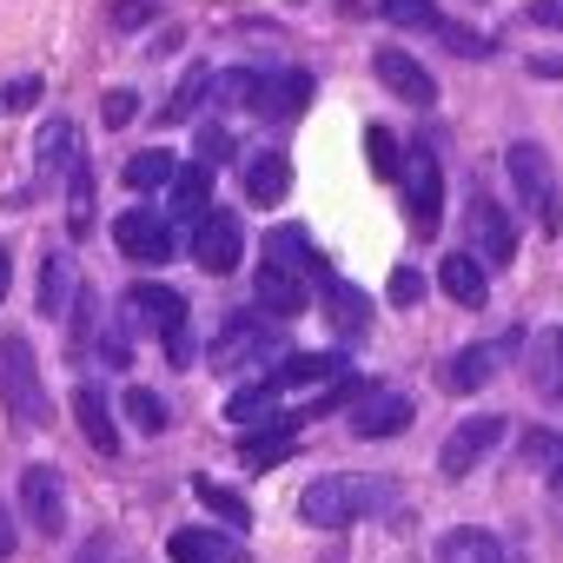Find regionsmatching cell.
Masks as SVG:
<instances>
[{
  "label": "cell",
  "instance_id": "30",
  "mask_svg": "<svg viewBox=\"0 0 563 563\" xmlns=\"http://www.w3.org/2000/svg\"><path fill=\"white\" fill-rule=\"evenodd\" d=\"M67 206H74V212H67V232L87 239V232H93V166H87V153H80L74 173H67Z\"/></svg>",
  "mask_w": 563,
  "mask_h": 563
},
{
  "label": "cell",
  "instance_id": "47",
  "mask_svg": "<svg viewBox=\"0 0 563 563\" xmlns=\"http://www.w3.org/2000/svg\"><path fill=\"white\" fill-rule=\"evenodd\" d=\"M550 490H556V497H563V471H556V477H550Z\"/></svg>",
  "mask_w": 563,
  "mask_h": 563
},
{
  "label": "cell",
  "instance_id": "40",
  "mask_svg": "<svg viewBox=\"0 0 563 563\" xmlns=\"http://www.w3.org/2000/svg\"><path fill=\"white\" fill-rule=\"evenodd\" d=\"M225 159H232V133H225V126H206V133H199V166L212 173V166H225Z\"/></svg>",
  "mask_w": 563,
  "mask_h": 563
},
{
  "label": "cell",
  "instance_id": "46",
  "mask_svg": "<svg viewBox=\"0 0 563 563\" xmlns=\"http://www.w3.org/2000/svg\"><path fill=\"white\" fill-rule=\"evenodd\" d=\"M8 278H14V252L0 245V299H8Z\"/></svg>",
  "mask_w": 563,
  "mask_h": 563
},
{
  "label": "cell",
  "instance_id": "24",
  "mask_svg": "<svg viewBox=\"0 0 563 563\" xmlns=\"http://www.w3.org/2000/svg\"><path fill=\"white\" fill-rule=\"evenodd\" d=\"M438 286H444L457 306H471V312H477V306L490 299V265H484V258H471V252H451V258L438 265Z\"/></svg>",
  "mask_w": 563,
  "mask_h": 563
},
{
  "label": "cell",
  "instance_id": "32",
  "mask_svg": "<svg viewBox=\"0 0 563 563\" xmlns=\"http://www.w3.org/2000/svg\"><path fill=\"white\" fill-rule=\"evenodd\" d=\"M378 14H385L391 27H411V34H444V27H451L431 0H378Z\"/></svg>",
  "mask_w": 563,
  "mask_h": 563
},
{
  "label": "cell",
  "instance_id": "28",
  "mask_svg": "<svg viewBox=\"0 0 563 563\" xmlns=\"http://www.w3.org/2000/svg\"><path fill=\"white\" fill-rule=\"evenodd\" d=\"M120 179H126L133 192H153V186H173V179H179V159H173L166 146H146V153H133V159L120 166Z\"/></svg>",
  "mask_w": 563,
  "mask_h": 563
},
{
  "label": "cell",
  "instance_id": "31",
  "mask_svg": "<svg viewBox=\"0 0 563 563\" xmlns=\"http://www.w3.org/2000/svg\"><path fill=\"white\" fill-rule=\"evenodd\" d=\"M120 411H126V424H140L146 438H166V431H173V411H166V398H159V391H146V385H133V391L120 398Z\"/></svg>",
  "mask_w": 563,
  "mask_h": 563
},
{
  "label": "cell",
  "instance_id": "34",
  "mask_svg": "<svg viewBox=\"0 0 563 563\" xmlns=\"http://www.w3.org/2000/svg\"><path fill=\"white\" fill-rule=\"evenodd\" d=\"M67 292H74V265H67V252H47V265H41V312L60 319Z\"/></svg>",
  "mask_w": 563,
  "mask_h": 563
},
{
  "label": "cell",
  "instance_id": "3",
  "mask_svg": "<svg viewBox=\"0 0 563 563\" xmlns=\"http://www.w3.org/2000/svg\"><path fill=\"white\" fill-rule=\"evenodd\" d=\"M0 405H8V424L14 431H47L54 424V405H47L41 358H34V339L27 332L0 339Z\"/></svg>",
  "mask_w": 563,
  "mask_h": 563
},
{
  "label": "cell",
  "instance_id": "37",
  "mask_svg": "<svg viewBox=\"0 0 563 563\" xmlns=\"http://www.w3.org/2000/svg\"><path fill=\"white\" fill-rule=\"evenodd\" d=\"M41 93H47V80H41V74H14V80H0V120L21 113V107H41Z\"/></svg>",
  "mask_w": 563,
  "mask_h": 563
},
{
  "label": "cell",
  "instance_id": "33",
  "mask_svg": "<svg viewBox=\"0 0 563 563\" xmlns=\"http://www.w3.org/2000/svg\"><path fill=\"white\" fill-rule=\"evenodd\" d=\"M212 87H219V74H206V67H192V74H186V80L173 87V107H159V120H166V126H179V120H192V113H199V100H206Z\"/></svg>",
  "mask_w": 563,
  "mask_h": 563
},
{
  "label": "cell",
  "instance_id": "45",
  "mask_svg": "<svg viewBox=\"0 0 563 563\" xmlns=\"http://www.w3.org/2000/svg\"><path fill=\"white\" fill-rule=\"evenodd\" d=\"M14 543H21V537H14V517H8V504H0V563L14 556Z\"/></svg>",
  "mask_w": 563,
  "mask_h": 563
},
{
  "label": "cell",
  "instance_id": "19",
  "mask_svg": "<svg viewBox=\"0 0 563 563\" xmlns=\"http://www.w3.org/2000/svg\"><path fill=\"white\" fill-rule=\"evenodd\" d=\"M74 424H80V438H87L100 457H113V451H120V431H113V405H107V391H100L93 378H80V391H74Z\"/></svg>",
  "mask_w": 563,
  "mask_h": 563
},
{
  "label": "cell",
  "instance_id": "14",
  "mask_svg": "<svg viewBox=\"0 0 563 563\" xmlns=\"http://www.w3.org/2000/svg\"><path fill=\"white\" fill-rule=\"evenodd\" d=\"M517 345H523V332H504V339H490V345H464V352L444 365V391H457V398L484 391V385L497 378V365H504Z\"/></svg>",
  "mask_w": 563,
  "mask_h": 563
},
{
  "label": "cell",
  "instance_id": "7",
  "mask_svg": "<svg viewBox=\"0 0 563 563\" xmlns=\"http://www.w3.org/2000/svg\"><path fill=\"white\" fill-rule=\"evenodd\" d=\"M405 212H411V232H438L444 225V166L431 146H411L405 153Z\"/></svg>",
  "mask_w": 563,
  "mask_h": 563
},
{
  "label": "cell",
  "instance_id": "8",
  "mask_svg": "<svg viewBox=\"0 0 563 563\" xmlns=\"http://www.w3.org/2000/svg\"><path fill=\"white\" fill-rule=\"evenodd\" d=\"M504 431H510V418H497V411H477V418H464V424H451V438H444V451H438V471L457 484V477H471L497 444H504Z\"/></svg>",
  "mask_w": 563,
  "mask_h": 563
},
{
  "label": "cell",
  "instance_id": "2",
  "mask_svg": "<svg viewBox=\"0 0 563 563\" xmlns=\"http://www.w3.org/2000/svg\"><path fill=\"white\" fill-rule=\"evenodd\" d=\"M391 484L385 477H312L306 490H299V517L312 523V530H345V523H358V517H372V510H391Z\"/></svg>",
  "mask_w": 563,
  "mask_h": 563
},
{
  "label": "cell",
  "instance_id": "10",
  "mask_svg": "<svg viewBox=\"0 0 563 563\" xmlns=\"http://www.w3.org/2000/svg\"><path fill=\"white\" fill-rule=\"evenodd\" d=\"M464 232H471V258L484 252V265H510L517 258V225H510V212L477 186L471 192V206H464Z\"/></svg>",
  "mask_w": 563,
  "mask_h": 563
},
{
  "label": "cell",
  "instance_id": "44",
  "mask_svg": "<svg viewBox=\"0 0 563 563\" xmlns=\"http://www.w3.org/2000/svg\"><path fill=\"white\" fill-rule=\"evenodd\" d=\"M530 74H543V80H563V54H530Z\"/></svg>",
  "mask_w": 563,
  "mask_h": 563
},
{
  "label": "cell",
  "instance_id": "42",
  "mask_svg": "<svg viewBox=\"0 0 563 563\" xmlns=\"http://www.w3.org/2000/svg\"><path fill=\"white\" fill-rule=\"evenodd\" d=\"M146 21H159V0H126V8L113 14V27H126V34H133V27H146Z\"/></svg>",
  "mask_w": 563,
  "mask_h": 563
},
{
  "label": "cell",
  "instance_id": "25",
  "mask_svg": "<svg viewBox=\"0 0 563 563\" xmlns=\"http://www.w3.org/2000/svg\"><path fill=\"white\" fill-rule=\"evenodd\" d=\"M438 563H510V550H504L490 530L457 523V530H444V537H438Z\"/></svg>",
  "mask_w": 563,
  "mask_h": 563
},
{
  "label": "cell",
  "instance_id": "5",
  "mask_svg": "<svg viewBox=\"0 0 563 563\" xmlns=\"http://www.w3.org/2000/svg\"><path fill=\"white\" fill-rule=\"evenodd\" d=\"M272 352H278V319H265V312H225L219 319V339L206 345L212 372H225V378L272 365Z\"/></svg>",
  "mask_w": 563,
  "mask_h": 563
},
{
  "label": "cell",
  "instance_id": "17",
  "mask_svg": "<svg viewBox=\"0 0 563 563\" xmlns=\"http://www.w3.org/2000/svg\"><path fill=\"white\" fill-rule=\"evenodd\" d=\"M418 411H411V398L405 391H365L358 405H352V438H398L405 424H411Z\"/></svg>",
  "mask_w": 563,
  "mask_h": 563
},
{
  "label": "cell",
  "instance_id": "39",
  "mask_svg": "<svg viewBox=\"0 0 563 563\" xmlns=\"http://www.w3.org/2000/svg\"><path fill=\"white\" fill-rule=\"evenodd\" d=\"M133 113H140V93H126V87H113L107 100H100V120L120 133V126H133Z\"/></svg>",
  "mask_w": 563,
  "mask_h": 563
},
{
  "label": "cell",
  "instance_id": "29",
  "mask_svg": "<svg viewBox=\"0 0 563 563\" xmlns=\"http://www.w3.org/2000/svg\"><path fill=\"white\" fill-rule=\"evenodd\" d=\"M192 497H199V504H206L225 530H245V523H252V504H245L239 490H225L219 477H192Z\"/></svg>",
  "mask_w": 563,
  "mask_h": 563
},
{
  "label": "cell",
  "instance_id": "21",
  "mask_svg": "<svg viewBox=\"0 0 563 563\" xmlns=\"http://www.w3.org/2000/svg\"><path fill=\"white\" fill-rule=\"evenodd\" d=\"M292 192V159L278 153V146H265V153H245V199L252 206H278Z\"/></svg>",
  "mask_w": 563,
  "mask_h": 563
},
{
  "label": "cell",
  "instance_id": "12",
  "mask_svg": "<svg viewBox=\"0 0 563 563\" xmlns=\"http://www.w3.org/2000/svg\"><path fill=\"white\" fill-rule=\"evenodd\" d=\"M239 258H245V225L212 206V212L192 225V265H206L212 278H225V272H239Z\"/></svg>",
  "mask_w": 563,
  "mask_h": 563
},
{
  "label": "cell",
  "instance_id": "27",
  "mask_svg": "<svg viewBox=\"0 0 563 563\" xmlns=\"http://www.w3.org/2000/svg\"><path fill=\"white\" fill-rule=\"evenodd\" d=\"M299 444V418H286V424H265V431H245L239 438V457L252 464V471H265V464H278V457H286Z\"/></svg>",
  "mask_w": 563,
  "mask_h": 563
},
{
  "label": "cell",
  "instance_id": "9",
  "mask_svg": "<svg viewBox=\"0 0 563 563\" xmlns=\"http://www.w3.org/2000/svg\"><path fill=\"white\" fill-rule=\"evenodd\" d=\"M113 245L126 265H166L173 258V212H153V206H133L113 219Z\"/></svg>",
  "mask_w": 563,
  "mask_h": 563
},
{
  "label": "cell",
  "instance_id": "38",
  "mask_svg": "<svg viewBox=\"0 0 563 563\" xmlns=\"http://www.w3.org/2000/svg\"><path fill=\"white\" fill-rule=\"evenodd\" d=\"M252 93H258V74H219V87H212L219 107H252Z\"/></svg>",
  "mask_w": 563,
  "mask_h": 563
},
{
  "label": "cell",
  "instance_id": "35",
  "mask_svg": "<svg viewBox=\"0 0 563 563\" xmlns=\"http://www.w3.org/2000/svg\"><path fill=\"white\" fill-rule=\"evenodd\" d=\"M365 153H372V173L378 179H405V153H398V133L391 126H372L365 133Z\"/></svg>",
  "mask_w": 563,
  "mask_h": 563
},
{
  "label": "cell",
  "instance_id": "13",
  "mask_svg": "<svg viewBox=\"0 0 563 563\" xmlns=\"http://www.w3.org/2000/svg\"><path fill=\"white\" fill-rule=\"evenodd\" d=\"M272 385H278V398H286V391H339L345 385V358L339 352H292V358H278V372H265ZM312 398V405H319Z\"/></svg>",
  "mask_w": 563,
  "mask_h": 563
},
{
  "label": "cell",
  "instance_id": "26",
  "mask_svg": "<svg viewBox=\"0 0 563 563\" xmlns=\"http://www.w3.org/2000/svg\"><path fill=\"white\" fill-rule=\"evenodd\" d=\"M206 212H212V173L206 166H179V179H173V219L199 225Z\"/></svg>",
  "mask_w": 563,
  "mask_h": 563
},
{
  "label": "cell",
  "instance_id": "15",
  "mask_svg": "<svg viewBox=\"0 0 563 563\" xmlns=\"http://www.w3.org/2000/svg\"><path fill=\"white\" fill-rule=\"evenodd\" d=\"M372 74H378L405 107H438V80H431V67H424L418 54H405V47H378V54H372Z\"/></svg>",
  "mask_w": 563,
  "mask_h": 563
},
{
  "label": "cell",
  "instance_id": "16",
  "mask_svg": "<svg viewBox=\"0 0 563 563\" xmlns=\"http://www.w3.org/2000/svg\"><path fill=\"white\" fill-rule=\"evenodd\" d=\"M306 100H312V74H306V67H278V74H258L252 113H258V120H299Z\"/></svg>",
  "mask_w": 563,
  "mask_h": 563
},
{
  "label": "cell",
  "instance_id": "18",
  "mask_svg": "<svg viewBox=\"0 0 563 563\" xmlns=\"http://www.w3.org/2000/svg\"><path fill=\"white\" fill-rule=\"evenodd\" d=\"M319 299H325V319L339 325V339H352V345H358V339L372 332V299L352 286V278L325 272V278H319Z\"/></svg>",
  "mask_w": 563,
  "mask_h": 563
},
{
  "label": "cell",
  "instance_id": "41",
  "mask_svg": "<svg viewBox=\"0 0 563 563\" xmlns=\"http://www.w3.org/2000/svg\"><path fill=\"white\" fill-rule=\"evenodd\" d=\"M424 299V272L418 265H398L391 272V306H418Z\"/></svg>",
  "mask_w": 563,
  "mask_h": 563
},
{
  "label": "cell",
  "instance_id": "1",
  "mask_svg": "<svg viewBox=\"0 0 563 563\" xmlns=\"http://www.w3.org/2000/svg\"><path fill=\"white\" fill-rule=\"evenodd\" d=\"M319 278H325V258L312 252V239H306L299 225H272V232H265V265H258V278H252L265 319H278V325L299 319V312L312 306V292H319Z\"/></svg>",
  "mask_w": 563,
  "mask_h": 563
},
{
  "label": "cell",
  "instance_id": "6",
  "mask_svg": "<svg viewBox=\"0 0 563 563\" xmlns=\"http://www.w3.org/2000/svg\"><path fill=\"white\" fill-rule=\"evenodd\" d=\"M504 166H510L523 206L543 219V232H563V186H556V173H550V153H543L537 140H517V146L504 153Z\"/></svg>",
  "mask_w": 563,
  "mask_h": 563
},
{
  "label": "cell",
  "instance_id": "11",
  "mask_svg": "<svg viewBox=\"0 0 563 563\" xmlns=\"http://www.w3.org/2000/svg\"><path fill=\"white\" fill-rule=\"evenodd\" d=\"M21 510H27L34 537H67V477L54 464H27L21 471Z\"/></svg>",
  "mask_w": 563,
  "mask_h": 563
},
{
  "label": "cell",
  "instance_id": "43",
  "mask_svg": "<svg viewBox=\"0 0 563 563\" xmlns=\"http://www.w3.org/2000/svg\"><path fill=\"white\" fill-rule=\"evenodd\" d=\"M530 21L537 27H563V0H530Z\"/></svg>",
  "mask_w": 563,
  "mask_h": 563
},
{
  "label": "cell",
  "instance_id": "4",
  "mask_svg": "<svg viewBox=\"0 0 563 563\" xmlns=\"http://www.w3.org/2000/svg\"><path fill=\"white\" fill-rule=\"evenodd\" d=\"M120 312H126V325L140 332H153L159 339V352H166V365H192V312H186V299L173 292V286H126V299H120Z\"/></svg>",
  "mask_w": 563,
  "mask_h": 563
},
{
  "label": "cell",
  "instance_id": "23",
  "mask_svg": "<svg viewBox=\"0 0 563 563\" xmlns=\"http://www.w3.org/2000/svg\"><path fill=\"white\" fill-rule=\"evenodd\" d=\"M523 378L537 398H563V325H543L530 339V358H523Z\"/></svg>",
  "mask_w": 563,
  "mask_h": 563
},
{
  "label": "cell",
  "instance_id": "22",
  "mask_svg": "<svg viewBox=\"0 0 563 563\" xmlns=\"http://www.w3.org/2000/svg\"><path fill=\"white\" fill-rule=\"evenodd\" d=\"M74 120H47L41 133H34V192L41 186H54L60 173H74Z\"/></svg>",
  "mask_w": 563,
  "mask_h": 563
},
{
  "label": "cell",
  "instance_id": "20",
  "mask_svg": "<svg viewBox=\"0 0 563 563\" xmlns=\"http://www.w3.org/2000/svg\"><path fill=\"white\" fill-rule=\"evenodd\" d=\"M166 556H173V563H239V537H232V530L186 523V530L166 537Z\"/></svg>",
  "mask_w": 563,
  "mask_h": 563
},
{
  "label": "cell",
  "instance_id": "36",
  "mask_svg": "<svg viewBox=\"0 0 563 563\" xmlns=\"http://www.w3.org/2000/svg\"><path fill=\"white\" fill-rule=\"evenodd\" d=\"M523 464L543 471V477H556L563 471V431H530L523 438Z\"/></svg>",
  "mask_w": 563,
  "mask_h": 563
}]
</instances>
